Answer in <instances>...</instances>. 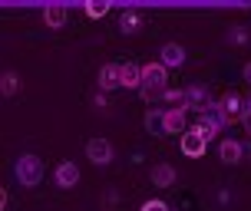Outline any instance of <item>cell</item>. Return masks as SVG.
<instances>
[{"instance_id":"cb8c5ba5","label":"cell","mask_w":251,"mask_h":211,"mask_svg":"<svg viewBox=\"0 0 251 211\" xmlns=\"http://www.w3.org/2000/svg\"><path fill=\"white\" fill-rule=\"evenodd\" d=\"M241 125H245V132L251 136V112H245V119H241Z\"/></svg>"},{"instance_id":"6da1fadb","label":"cell","mask_w":251,"mask_h":211,"mask_svg":"<svg viewBox=\"0 0 251 211\" xmlns=\"http://www.w3.org/2000/svg\"><path fill=\"white\" fill-rule=\"evenodd\" d=\"M165 83H169V70H165L159 60H152V63H146L142 66V89H139V96L146 102H152V99H159L165 89Z\"/></svg>"},{"instance_id":"484cf974","label":"cell","mask_w":251,"mask_h":211,"mask_svg":"<svg viewBox=\"0 0 251 211\" xmlns=\"http://www.w3.org/2000/svg\"><path fill=\"white\" fill-rule=\"evenodd\" d=\"M245 112H251V96H248V99H245Z\"/></svg>"},{"instance_id":"7402d4cb","label":"cell","mask_w":251,"mask_h":211,"mask_svg":"<svg viewBox=\"0 0 251 211\" xmlns=\"http://www.w3.org/2000/svg\"><path fill=\"white\" fill-rule=\"evenodd\" d=\"M139 211H172V208H169V205H165L162 198H149V201H146V205H142Z\"/></svg>"},{"instance_id":"7a4b0ae2","label":"cell","mask_w":251,"mask_h":211,"mask_svg":"<svg viewBox=\"0 0 251 211\" xmlns=\"http://www.w3.org/2000/svg\"><path fill=\"white\" fill-rule=\"evenodd\" d=\"M13 178L20 182V188H37L43 182V159L33 155V152L20 155V159L13 162Z\"/></svg>"},{"instance_id":"4fadbf2b","label":"cell","mask_w":251,"mask_h":211,"mask_svg":"<svg viewBox=\"0 0 251 211\" xmlns=\"http://www.w3.org/2000/svg\"><path fill=\"white\" fill-rule=\"evenodd\" d=\"M159 63H162L165 70H178V66L185 63V47H182V43H162Z\"/></svg>"},{"instance_id":"277c9868","label":"cell","mask_w":251,"mask_h":211,"mask_svg":"<svg viewBox=\"0 0 251 211\" xmlns=\"http://www.w3.org/2000/svg\"><path fill=\"white\" fill-rule=\"evenodd\" d=\"M215 112H218V116H222V122L231 129L235 122H241V119H245V102H241L238 93H225L222 99L215 102Z\"/></svg>"},{"instance_id":"30bf717a","label":"cell","mask_w":251,"mask_h":211,"mask_svg":"<svg viewBox=\"0 0 251 211\" xmlns=\"http://www.w3.org/2000/svg\"><path fill=\"white\" fill-rule=\"evenodd\" d=\"M195 129H199L201 136H205V139H208V142H212V139L218 136V132H225L228 125L222 122V116H218V112H215V109H208V112H205V116H199V122H195Z\"/></svg>"},{"instance_id":"2e32d148","label":"cell","mask_w":251,"mask_h":211,"mask_svg":"<svg viewBox=\"0 0 251 211\" xmlns=\"http://www.w3.org/2000/svg\"><path fill=\"white\" fill-rule=\"evenodd\" d=\"M123 86L126 89H142V66L139 63H123Z\"/></svg>"},{"instance_id":"ba28073f","label":"cell","mask_w":251,"mask_h":211,"mask_svg":"<svg viewBox=\"0 0 251 211\" xmlns=\"http://www.w3.org/2000/svg\"><path fill=\"white\" fill-rule=\"evenodd\" d=\"M76 182H79V168H76V162H60L56 172H53V185L63 188V191H70V188H76Z\"/></svg>"},{"instance_id":"ac0fdd59","label":"cell","mask_w":251,"mask_h":211,"mask_svg":"<svg viewBox=\"0 0 251 211\" xmlns=\"http://www.w3.org/2000/svg\"><path fill=\"white\" fill-rule=\"evenodd\" d=\"M0 93L3 96H17L20 93V76L13 73V70H7V73L0 76Z\"/></svg>"},{"instance_id":"8992f818","label":"cell","mask_w":251,"mask_h":211,"mask_svg":"<svg viewBox=\"0 0 251 211\" xmlns=\"http://www.w3.org/2000/svg\"><path fill=\"white\" fill-rule=\"evenodd\" d=\"M113 155H116V152H113V142H109V139L96 136V139H89V142H86V159L93 162V165H100V168H102V165L113 162Z\"/></svg>"},{"instance_id":"5b68a950","label":"cell","mask_w":251,"mask_h":211,"mask_svg":"<svg viewBox=\"0 0 251 211\" xmlns=\"http://www.w3.org/2000/svg\"><path fill=\"white\" fill-rule=\"evenodd\" d=\"M178 149H182V155H185V159H201V155H205V149H208V139L201 136L195 125H188V132L178 139Z\"/></svg>"},{"instance_id":"52a82bcc","label":"cell","mask_w":251,"mask_h":211,"mask_svg":"<svg viewBox=\"0 0 251 211\" xmlns=\"http://www.w3.org/2000/svg\"><path fill=\"white\" fill-rule=\"evenodd\" d=\"M162 132L165 136H185L188 122H185V106H176V109H165L162 112Z\"/></svg>"},{"instance_id":"7c38bea8","label":"cell","mask_w":251,"mask_h":211,"mask_svg":"<svg viewBox=\"0 0 251 211\" xmlns=\"http://www.w3.org/2000/svg\"><path fill=\"white\" fill-rule=\"evenodd\" d=\"M149 178H152V185H155V188H172L178 182V172L169 165V162H159V165H152V168H149Z\"/></svg>"},{"instance_id":"d6986e66","label":"cell","mask_w":251,"mask_h":211,"mask_svg":"<svg viewBox=\"0 0 251 211\" xmlns=\"http://www.w3.org/2000/svg\"><path fill=\"white\" fill-rule=\"evenodd\" d=\"M248 40H251V33L245 30V26H231V30L225 33V43H231V47H245Z\"/></svg>"},{"instance_id":"ffe728a7","label":"cell","mask_w":251,"mask_h":211,"mask_svg":"<svg viewBox=\"0 0 251 211\" xmlns=\"http://www.w3.org/2000/svg\"><path fill=\"white\" fill-rule=\"evenodd\" d=\"M159 99L169 102L172 109H176V106H185V89H172V86H169V89L162 93V96H159Z\"/></svg>"},{"instance_id":"44dd1931","label":"cell","mask_w":251,"mask_h":211,"mask_svg":"<svg viewBox=\"0 0 251 211\" xmlns=\"http://www.w3.org/2000/svg\"><path fill=\"white\" fill-rule=\"evenodd\" d=\"M162 112L165 109H149V112H146V129H149V132L162 129Z\"/></svg>"},{"instance_id":"8fae6325","label":"cell","mask_w":251,"mask_h":211,"mask_svg":"<svg viewBox=\"0 0 251 211\" xmlns=\"http://www.w3.org/2000/svg\"><path fill=\"white\" fill-rule=\"evenodd\" d=\"M218 159L225 162V165H238L245 159V142H238V139H222L218 142Z\"/></svg>"},{"instance_id":"9c48e42d","label":"cell","mask_w":251,"mask_h":211,"mask_svg":"<svg viewBox=\"0 0 251 211\" xmlns=\"http://www.w3.org/2000/svg\"><path fill=\"white\" fill-rule=\"evenodd\" d=\"M123 86V66L119 63H102L100 66V93H109V89Z\"/></svg>"},{"instance_id":"5bb4252c","label":"cell","mask_w":251,"mask_h":211,"mask_svg":"<svg viewBox=\"0 0 251 211\" xmlns=\"http://www.w3.org/2000/svg\"><path fill=\"white\" fill-rule=\"evenodd\" d=\"M119 30H123L126 37H136L139 30H142V10L139 7H126L119 13Z\"/></svg>"},{"instance_id":"3957f363","label":"cell","mask_w":251,"mask_h":211,"mask_svg":"<svg viewBox=\"0 0 251 211\" xmlns=\"http://www.w3.org/2000/svg\"><path fill=\"white\" fill-rule=\"evenodd\" d=\"M215 102L218 99H212V89L201 86V83H192V86L185 89V112H199V116H205L208 109H215Z\"/></svg>"},{"instance_id":"e0dca14e","label":"cell","mask_w":251,"mask_h":211,"mask_svg":"<svg viewBox=\"0 0 251 211\" xmlns=\"http://www.w3.org/2000/svg\"><path fill=\"white\" fill-rule=\"evenodd\" d=\"M109 10H113V3H106V0H89V3H83V13H86L89 20H102Z\"/></svg>"},{"instance_id":"9a60e30c","label":"cell","mask_w":251,"mask_h":211,"mask_svg":"<svg viewBox=\"0 0 251 211\" xmlns=\"http://www.w3.org/2000/svg\"><path fill=\"white\" fill-rule=\"evenodd\" d=\"M66 20H70V10H66L63 3H47V7H43V23L50 26V30H63Z\"/></svg>"},{"instance_id":"603a6c76","label":"cell","mask_w":251,"mask_h":211,"mask_svg":"<svg viewBox=\"0 0 251 211\" xmlns=\"http://www.w3.org/2000/svg\"><path fill=\"white\" fill-rule=\"evenodd\" d=\"M241 76H245V83L251 86V63H245V66H241Z\"/></svg>"},{"instance_id":"d4e9b609","label":"cell","mask_w":251,"mask_h":211,"mask_svg":"<svg viewBox=\"0 0 251 211\" xmlns=\"http://www.w3.org/2000/svg\"><path fill=\"white\" fill-rule=\"evenodd\" d=\"M245 159H251V142H245Z\"/></svg>"}]
</instances>
